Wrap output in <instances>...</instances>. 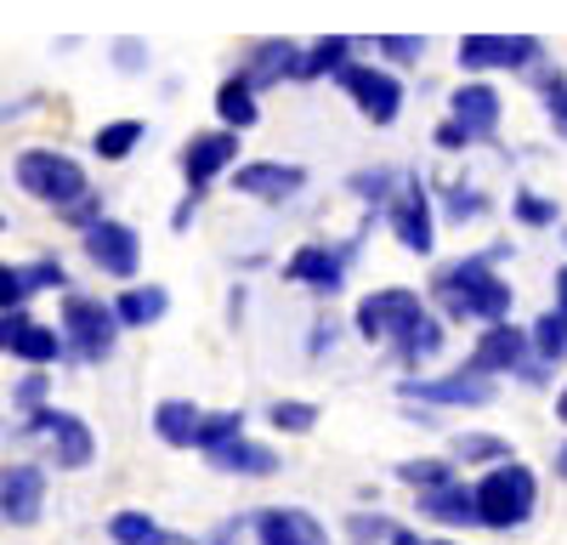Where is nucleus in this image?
I'll return each instance as SVG.
<instances>
[{"label": "nucleus", "mask_w": 567, "mask_h": 545, "mask_svg": "<svg viewBox=\"0 0 567 545\" xmlns=\"http://www.w3.org/2000/svg\"><path fill=\"white\" fill-rule=\"evenodd\" d=\"M511 210H516V222H523V227H556V199H545V194H534V188H523V194H516L511 199Z\"/></svg>", "instance_id": "nucleus-39"}, {"label": "nucleus", "mask_w": 567, "mask_h": 545, "mask_svg": "<svg viewBox=\"0 0 567 545\" xmlns=\"http://www.w3.org/2000/svg\"><path fill=\"white\" fill-rule=\"evenodd\" d=\"M386 222H392V239L409 256H432L437 250V216H432V194H425V176L420 171H403V188L386 205Z\"/></svg>", "instance_id": "nucleus-12"}, {"label": "nucleus", "mask_w": 567, "mask_h": 545, "mask_svg": "<svg viewBox=\"0 0 567 545\" xmlns=\"http://www.w3.org/2000/svg\"><path fill=\"white\" fill-rule=\"evenodd\" d=\"M534 80H539V97H545L550 131L567 143V74H561V69H534Z\"/></svg>", "instance_id": "nucleus-34"}, {"label": "nucleus", "mask_w": 567, "mask_h": 545, "mask_svg": "<svg viewBox=\"0 0 567 545\" xmlns=\"http://www.w3.org/2000/svg\"><path fill=\"white\" fill-rule=\"evenodd\" d=\"M449 454H454V461H465V466H499V461H511L516 449L505 438H494V432H460L449 443Z\"/></svg>", "instance_id": "nucleus-31"}, {"label": "nucleus", "mask_w": 567, "mask_h": 545, "mask_svg": "<svg viewBox=\"0 0 567 545\" xmlns=\"http://www.w3.org/2000/svg\"><path fill=\"white\" fill-rule=\"evenodd\" d=\"M392 545H425V539H420V534H409V528H398V534H392Z\"/></svg>", "instance_id": "nucleus-53"}, {"label": "nucleus", "mask_w": 567, "mask_h": 545, "mask_svg": "<svg viewBox=\"0 0 567 545\" xmlns=\"http://www.w3.org/2000/svg\"><path fill=\"white\" fill-rule=\"evenodd\" d=\"M233 438H245V409H216V415H205V426H199V454H210Z\"/></svg>", "instance_id": "nucleus-36"}, {"label": "nucleus", "mask_w": 567, "mask_h": 545, "mask_svg": "<svg viewBox=\"0 0 567 545\" xmlns=\"http://www.w3.org/2000/svg\"><path fill=\"white\" fill-rule=\"evenodd\" d=\"M432 143H437L443 154H465V148H477V143H471V131H465L460 120H443V125L432 131Z\"/></svg>", "instance_id": "nucleus-44"}, {"label": "nucleus", "mask_w": 567, "mask_h": 545, "mask_svg": "<svg viewBox=\"0 0 567 545\" xmlns=\"http://www.w3.org/2000/svg\"><path fill=\"white\" fill-rule=\"evenodd\" d=\"M23 267H29V285L34 290H69V272H63L58 256H40V261H23Z\"/></svg>", "instance_id": "nucleus-42"}, {"label": "nucleus", "mask_w": 567, "mask_h": 545, "mask_svg": "<svg viewBox=\"0 0 567 545\" xmlns=\"http://www.w3.org/2000/svg\"><path fill=\"white\" fill-rule=\"evenodd\" d=\"M511 256V245H494V250H477V256H454L432 272L425 296L437 301V312L449 325H499L511 318V301L516 290L499 279V261Z\"/></svg>", "instance_id": "nucleus-1"}, {"label": "nucleus", "mask_w": 567, "mask_h": 545, "mask_svg": "<svg viewBox=\"0 0 567 545\" xmlns=\"http://www.w3.org/2000/svg\"><path fill=\"white\" fill-rule=\"evenodd\" d=\"M499 114H505V97L488 85V80H465L454 85V97H449V120H460L471 131V143H494V131H499Z\"/></svg>", "instance_id": "nucleus-17"}, {"label": "nucleus", "mask_w": 567, "mask_h": 545, "mask_svg": "<svg viewBox=\"0 0 567 545\" xmlns=\"http://www.w3.org/2000/svg\"><path fill=\"white\" fill-rule=\"evenodd\" d=\"M239 534H245V517H227V523H216L205 539H194V545H239Z\"/></svg>", "instance_id": "nucleus-50"}, {"label": "nucleus", "mask_w": 567, "mask_h": 545, "mask_svg": "<svg viewBox=\"0 0 567 545\" xmlns=\"http://www.w3.org/2000/svg\"><path fill=\"white\" fill-rule=\"evenodd\" d=\"M556 477H567V443L556 449Z\"/></svg>", "instance_id": "nucleus-55"}, {"label": "nucleus", "mask_w": 567, "mask_h": 545, "mask_svg": "<svg viewBox=\"0 0 567 545\" xmlns=\"http://www.w3.org/2000/svg\"><path fill=\"white\" fill-rule=\"evenodd\" d=\"M341 341V325H336V318H318V325H312V336H307V352L312 358H323L329 347H336Z\"/></svg>", "instance_id": "nucleus-49"}, {"label": "nucleus", "mask_w": 567, "mask_h": 545, "mask_svg": "<svg viewBox=\"0 0 567 545\" xmlns=\"http://www.w3.org/2000/svg\"><path fill=\"white\" fill-rule=\"evenodd\" d=\"M398 483H409L414 494L420 489H437V483H454V461H403L398 466Z\"/></svg>", "instance_id": "nucleus-38"}, {"label": "nucleus", "mask_w": 567, "mask_h": 545, "mask_svg": "<svg viewBox=\"0 0 567 545\" xmlns=\"http://www.w3.org/2000/svg\"><path fill=\"white\" fill-rule=\"evenodd\" d=\"M425 545H454V539H425Z\"/></svg>", "instance_id": "nucleus-56"}, {"label": "nucleus", "mask_w": 567, "mask_h": 545, "mask_svg": "<svg viewBox=\"0 0 567 545\" xmlns=\"http://www.w3.org/2000/svg\"><path fill=\"white\" fill-rule=\"evenodd\" d=\"M45 387H52V376H40V370H34V376H23V381H18L12 403H18V409H40V403H45Z\"/></svg>", "instance_id": "nucleus-46"}, {"label": "nucleus", "mask_w": 567, "mask_h": 545, "mask_svg": "<svg viewBox=\"0 0 567 545\" xmlns=\"http://www.w3.org/2000/svg\"><path fill=\"white\" fill-rule=\"evenodd\" d=\"M347 534H352L358 545H374V539H386V545H392L398 523H392V517H381V512H352V517H347Z\"/></svg>", "instance_id": "nucleus-41"}, {"label": "nucleus", "mask_w": 567, "mask_h": 545, "mask_svg": "<svg viewBox=\"0 0 567 545\" xmlns=\"http://www.w3.org/2000/svg\"><path fill=\"white\" fill-rule=\"evenodd\" d=\"M239 148H245V131H227V125L194 131V136L182 143V154H176V165H182V176H187V188H210L221 171L239 165Z\"/></svg>", "instance_id": "nucleus-14"}, {"label": "nucleus", "mask_w": 567, "mask_h": 545, "mask_svg": "<svg viewBox=\"0 0 567 545\" xmlns=\"http://www.w3.org/2000/svg\"><path fill=\"white\" fill-rule=\"evenodd\" d=\"M414 512L425 523H443V528H483L477 517V483H437V489H420L414 494Z\"/></svg>", "instance_id": "nucleus-18"}, {"label": "nucleus", "mask_w": 567, "mask_h": 545, "mask_svg": "<svg viewBox=\"0 0 567 545\" xmlns=\"http://www.w3.org/2000/svg\"><path fill=\"white\" fill-rule=\"evenodd\" d=\"M250 528H256V545H329L323 523L301 506H267L250 517Z\"/></svg>", "instance_id": "nucleus-20"}, {"label": "nucleus", "mask_w": 567, "mask_h": 545, "mask_svg": "<svg viewBox=\"0 0 567 545\" xmlns=\"http://www.w3.org/2000/svg\"><path fill=\"white\" fill-rule=\"evenodd\" d=\"M534 512H539V477L523 461H499V466L483 472V483H477V517H483V528L511 534V528H523Z\"/></svg>", "instance_id": "nucleus-2"}, {"label": "nucleus", "mask_w": 567, "mask_h": 545, "mask_svg": "<svg viewBox=\"0 0 567 545\" xmlns=\"http://www.w3.org/2000/svg\"><path fill=\"white\" fill-rule=\"evenodd\" d=\"M267 421H272V432L301 438V432H312V426H318V403H307V398H278V403L267 409Z\"/></svg>", "instance_id": "nucleus-35"}, {"label": "nucleus", "mask_w": 567, "mask_h": 545, "mask_svg": "<svg viewBox=\"0 0 567 545\" xmlns=\"http://www.w3.org/2000/svg\"><path fill=\"white\" fill-rule=\"evenodd\" d=\"M301 52H307V45L272 34V40H256V45H250L239 69L250 74L256 91H267V85H284V80H301Z\"/></svg>", "instance_id": "nucleus-19"}, {"label": "nucleus", "mask_w": 567, "mask_h": 545, "mask_svg": "<svg viewBox=\"0 0 567 545\" xmlns=\"http://www.w3.org/2000/svg\"><path fill=\"white\" fill-rule=\"evenodd\" d=\"M341 91H347V103L369 120V125H398L403 103H409V91L392 69H374V63H347L341 74Z\"/></svg>", "instance_id": "nucleus-11"}, {"label": "nucleus", "mask_w": 567, "mask_h": 545, "mask_svg": "<svg viewBox=\"0 0 567 545\" xmlns=\"http://www.w3.org/2000/svg\"><path fill=\"white\" fill-rule=\"evenodd\" d=\"M443 341H449V318L425 307V312L414 318V325H409V330L392 341V352H398V363H403V370H420V363H432V358L443 352Z\"/></svg>", "instance_id": "nucleus-21"}, {"label": "nucleus", "mask_w": 567, "mask_h": 545, "mask_svg": "<svg viewBox=\"0 0 567 545\" xmlns=\"http://www.w3.org/2000/svg\"><path fill=\"white\" fill-rule=\"evenodd\" d=\"M58 330H63V341L80 363H109L120 336H125L114 301H103V296H63V325Z\"/></svg>", "instance_id": "nucleus-5"}, {"label": "nucleus", "mask_w": 567, "mask_h": 545, "mask_svg": "<svg viewBox=\"0 0 567 545\" xmlns=\"http://www.w3.org/2000/svg\"><path fill=\"white\" fill-rule=\"evenodd\" d=\"M374 52L398 69H414L425 58V34H374Z\"/></svg>", "instance_id": "nucleus-37"}, {"label": "nucleus", "mask_w": 567, "mask_h": 545, "mask_svg": "<svg viewBox=\"0 0 567 545\" xmlns=\"http://www.w3.org/2000/svg\"><path fill=\"white\" fill-rule=\"evenodd\" d=\"M556 421H561V426H567V387H561V392H556Z\"/></svg>", "instance_id": "nucleus-54"}, {"label": "nucleus", "mask_w": 567, "mask_h": 545, "mask_svg": "<svg viewBox=\"0 0 567 545\" xmlns=\"http://www.w3.org/2000/svg\"><path fill=\"white\" fill-rule=\"evenodd\" d=\"M80 250H85V261L103 272V279H120V285H131L136 272H142V234L131 222H120V216H103V222H91L85 234H80Z\"/></svg>", "instance_id": "nucleus-10"}, {"label": "nucleus", "mask_w": 567, "mask_h": 545, "mask_svg": "<svg viewBox=\"0 0 567 545\" xmlns=\"http://www.w3.org/2000/svg\"><path fill=\"white\" fill-rule=\"evenodd\" d=\"M205 461L216 466V472H227V477H272L284 461L267 449V443H256V438H233V443H221V449H210Z\"/></svg>", "instance_id": "nucleus-22"}, {"label": "nucleus", "mask_w": 567, "mask_h": 545, "mask_svg": "<svg viewBox=\"0 0 567 545\" xmlns=\"http://www.w3.org/2000/svg\"><path fill=\"white\" fill-rule=\"evenodd\" d=\"M227 318H233V325L245 318V285H233V296H227Z\"/></svg>", "instance_id": "nucleus-51"}, {"label": "nucleus", "mask_w": 567, "mask_h": 545, "mask_svg": "<svg viewBox=\"0 0 567 545\" xmlns=\"http://www.w3.org/2000/svg\"><path fill=\"white\" fill-rule=\"evenodd\" d=\"M488 210H494V199L483 188H471V182H449V188H443V216L460 222V227L465 222H483Z\"/></svg>", "instance_id": "nucleus-33"}, {"label": "nucleus", "mask_w": 567, "mask_h": 545, "mask_svg": "<svg viewBox=\"0 0 567 545\" xmlns=\"http://www.w3.org/2000/svg\"><path fill=\"white\" fill-rule=\"evenodd\" d=\"M103 216H109V210H103V194H85L80 205H69V210H63V222H74L80 234H85L91 222H103Z\"/></svg>", "instance_id": "nucleus-47"}, {"label": "nucleus", "mask_w": 567, "mask_h": 545, "mask_svg": "<svg viewBox=\"0 0 567 545\" xmlns=\"http://www.w3.org/2000/svg\"><path fill=\"white\" fill-rule=\"evenodd\" d=\"M63 352H69L63 330H58V325H40V318H29L23 336H18V347H12V358L29 363V370H45V363H58Z\"/></svg>", "instance_id": "nucleus-26"}, {"label": "nucleus", "mask_w": 567, "mask_h": 545, "mask_svg": "<svg viewBox=\"0 0 567 545\" xmlns=\"http://www.w3.org/2000/svg\"><path fill=\"white\" fill-rule=\"evenodd\" d=\"M556 307H561V312H567V261H561V267H556Z\"/></svg>", "instance_id": "nucleus-52"}, {"label": "nucleus", "mask_w": 567, "mask_h": 545, "mask_svg": "<svg viewBox=\"0 0 567 545\" xmlns=\"http://www.w3.org/2000/svg\"><path fill=\"white\" fill-rule=\"evenodd\" d=\"M142 136H148L142 120H109V125H97V136H91V154H97L103 165H120L142 148Z\"/></svg>", "instance_id": "nucleus-30"}, {"label": "nucleus", "mask_w": 567, "mask_h": 545, "mask_svg": "<svg viewBox=\"0 0 567 545\" xmlns=\"http://www.w3.org/2000/svg\"><path fill=\"white\" fill-rule=\"evenodd\" d=\"M528 336H534V352L545 363H567V312L561 307H545L534 325H528Z\"/></svg>", "instance_id": "nucleus-32"}, {"label": "nucleus", "mask_w": 567, "mask_h": 545, "mask_svg": "<svg viewBox=\"0 0 567 545\" xmlns=\"http://www.w3.org/2000/svg\"><path fill=\"white\" fill-rule=\"evenodd\" d=\"M352 52H358V40H352V34H323V40H312L307 52H301V80L341 74V69L352 63Z\"/></svg>", "instance_id": "nucleus-28"}, {"label": "nucleus", "mask_w": 567, "mask_h": 545, "mask_svg": "<svg viewBox=\"0 0 567 545\" xmlns=\"http://www.w3.org/2000/svg\"><path fill=\"white\" fill-rule=\"evenodd\" d=\"M205 194H210V188H187V194H182V205L171 210V227H176V234H187V227L199 222V210H205Z\"/></svg>", "instance_id": "nucleus-43"}, {"label": "nucleus", "mask_w": 567, "mask_h": 545, "mask_svg": "<svg viewBox=\"0 0 567 545\" xmlns=\"http://www.w3.org/2000/svg\"><path fill=\"white\" fill-rule=\"evenodd\" d=\"M398 398L403 403H432V409H488L499 398V381L483 376L477 363H460L454 376H403Z\"/></svg>", "instance_id": "nucleus-6"}, {"label": "nucleus", "mask_w": 567, "mask_h": 545, "mask_svg": "<svg viewBox=\"0 0 567 545\" xmlns=\"http://www.w3.org/2000/svg\"><path fill=\"white\" fill-rule=\"evenodd\" d=\"M465 363H477L483 376H516L523 387H545L550 370H556V363H545V358L534 352V336L516 330L511 318H499V325H483V336H477V347H471Z\"/></svg>", "instance_id": "nucleus-4"}, {"label": "nucleus", "mask_w": 567, "mask_h": 545, "mask_svg": "<svg viewBox=\"0 0 567 545\" xmlns=\"http://www.w3.org/2000/svg\"><path fill=\"white\" fill-rule=\"evenodd\" d=\"M23 325H29V307H7V312H0V352H12V347H18Z\"/></svg>", "instance_id": "nucleus-48"}, {"label": "nucleus", "mask_w": 567, "mask_h": 545, "mask_svg": "<svg viewBox=\"0 0 567 545\" xmlns=\"http://www.w3.org/2000/svg\"><path fill=\"white\" fill-rule=\"evenodd\" d=\"M0 227H7V216H0Z\"/></svg>", "instance_id": "nucleus-57"}, {"label": "nucleus", "mask_w": 567, "mask_h": 545, "mask_svg": "<svg viewBox=\"0 0 567 545\" xmlns=\"http://www.w3.org/2000/svg\"><path fill=\"white\" fill-rule=\"evenodd\" d=\"M23 438H45V454H52L58 472H85L91 461H97V438H91V426L80 415H69V409H52V403L29 409Z\"/></svg>", "instance_id": "nucleus-7"}, {"label": "nucleus", "mask_w": 567, "mask_h": 545, "mask_svg": "<svg viewBox=\"0 0 567 545\" xmlns=\"http://www.w3.org/2000/svg\"><path fill=\"white\" fill-rule=\"evenodd\" d=\"M45 512V472L34 461H12L0 466V523L12 528H34Z\"/></svg>", "instance_id": "nucleus-16"}, {"label": "nucleus", "mask_w": 567, "mask_h": 545, "mask_svg": "<svg viewBox=\"0 0 567 545\" xmlns=\"http://www.w3.org/2000/svg\"><path fill=\"white\" fill-rule=\"evenodd\" d=\"M114 69H120V74L148 69V45H142V40H114Z\"/></svg>", "instance_id": "nucleus-45"}, {"label": "nucleus", "mask_w": 567, "mask_h": 545, "mask_svg": "<svg viewBox=\"0 0 567 545\" xmlns=\"http://www.w3.org/2000/svg\"><path fill=\"white\" fill-rule=\"evenodd\" d=\"M420 312H425V296H420V290H409V285H386V290H369V296L358 301L352 330H358V341H369V347H392Z\"/></svg>", "instance_id": "nucleus-8"}, {"label": "nucleus", "mask_w": 567, "mask_h": 545, "mask_svg": "<svg viewBox=\"0 0 567 545\" xmlns=\"http://www.w3.org/2000/svg\"><path fill=\"white\" fill-rule=\"evenodd\" d=\"M29 296H34V285H29V267H18V261H0V312H7V307H29Z\"/></svg>", "instance_id": "nucleus-40"}, {"label": "nucleus", "mask_w": 567, "mask_h": 545, "mask_svg": "<svg viewBox=\"0 0 567 545\" xmlns=\"http://www.w3.org/2000/svg\"><path fill=\"white\" fill-rule=\"evenodd\" d=\"M109 539H114V545H176V534H171L159 517L136 512V506H125V512L109 517Z\"/></svg>", "instance_id": "nucleus-29"}, {"label": "nucleus", "mask_w": 567, "mask_h": 545, "mask_svg": "<svg viewBox=\"0 0 567 545\" xmlns=\"http://www.w3.org/2000/svg\"><path fill=\"white\" fill-rule=\"evenodd\" d=\"M454 58H460L465 74H494V69L534 74L539 58H545V40L539 34H460Z\"/></svg>", "instance_id": "nucleus-9"}, {"label": "nucleus", "mask_w": 567, "mask_h": 545, "mask_svg": "<svg viewBox=\"0 0 567 545\" xmlns=\"http://www.w3.org/2000/svg\"><path fill=\"white\" fill-rule=\"evenodd\" d=\"M261 91L250 85V74L245 69H233L221 85H216V120L227 125V131H250L256 120H261Z\"/></svg>", "instance_id": "nucleus-24"}, {"label": "nucleus", "mask_w": 567, "mask_h": 545, "mask_svg": "<svg viewBox=\"0 0 567 545\" xmlns=\"http://www.w3.org/2000/svg\"><path fill=\"white\" fill-rule=\"evenodd\" d=\"M233 194H245L256 205H290L296 194H307V165L245 160V165H233Z\"/></svg>", "instance_id": "nucleus-15"}, {"label": "nucleus", "mask_w": 567, "mask_h": 545, "mask_svg": "<svg viewBox=\"0 0 567 545\" xmlns=\"http://www.w3.org/2000/svg\"><path fill=\"white\" fill-rule=\"evenodd\" d=\"M114 312H120V325L125 330H148V325H159V318L171 312V290L165 285H125L120 296H114Z\"/></svg>", "instance_id": "nucleus-25"}, {"label": "nucleus", "mask_w": 567, "mask_h": 545, "mask_svg": "<svg viewBox=\"0 0 567 545\" xmlns=\"http://www.w3.org/2000/svg\"><path fill=\"white\" fill-rule=\"evenodd\" d=\"M18 188L63 216L69 205H80V199L91 194V176H85V165H80L74 154H63V148H23V154H18Z\"/></svg>", "instance_id": "nucleus-3"}, {"label": "nucleus", "mask_w": 567, "mask_h": 545, "mask_svg": "<svg viewBox=\"0 0 567 545\" xmlns=\"http://www.w3.org/2000/svg\"><path fill=\"white\" fill-rule=\"evenodd\" d=\"M398 188H403V171H392V165H369V171H352L347 176V194L358 205H369V210H386L398 199Z\"/></svg>", "instance_id": "nucleus-27"}, {"label": "nucleus", "mask_w": 567, "mask_h": 545, "mask_svg": "<svg viewBox=\"0 0 567 545\" xmlns=\"http://www.w3.org/2000/svg\"><path fill=\"white\" fill-rule=\"evenodd\" d=\"M352 256H358V239H347V245H301L290 261H284V279L312 290V296H341Z\"/></svg>", "instance_id": "nucleus-13"}, {"label": "nucleus", "mask_w": 567, "mask_h": 545, "mask_svg": "<svg viewBox=\"0 0 567 545\" xmlns=\"http://www.w3.org/2000/svg\"><path fill=\"white\" fill-rule=\"evenodd\" d=\"M199 426H205V409L194 398H165L154 403V438L171 449H199Z\"/></svg>", "instance_id": "nucleus-23"}]
</instances>
